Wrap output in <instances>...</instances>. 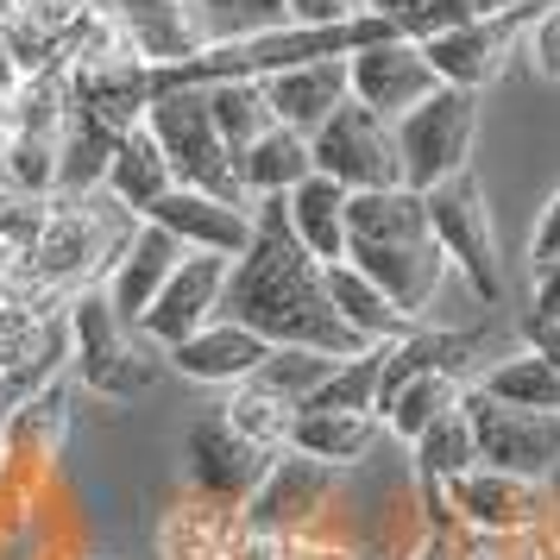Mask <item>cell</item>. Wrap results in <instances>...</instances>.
<instances>
[{
	"label": "cell",
	"mask_w": 560,
	"mask_h": 560,
	"mask_svg": "<svg viewBox=\"0 0 560 560\" xmlns=\"http://www.w3.org/2000/svg\"><path fill=\"white\" fill-rule=\"evenodd\" d=\"M253 208H258V233H253V246L233 258L228 308L221 315L246 322L271 347H308V353H334V359L365 353V340L340 322V308L328 296V265L296 246L283 196L253 202Z\"/></svg>",
	"instance_id": "6da1fadb"
},
{
	"label": "cell",
	"mask_w": 560,
	"mask_h": 560,
	"mask_svg": "<svg viewBox=\"0 0 560 560\" xmlns=\"http://www.w3.org/2000/svg\"><path fill=\"white\" fill-rule=\"evenodd\" d=\"M347 258L416 328L441 308V290H447V271H454L429 228V202L409 183L404 189H365V196L347 202Z\"/></svg>",
	"instance_id": "7a4b0ae2"
},
{
	"label": "cell",
	"mask_w": 560,
	"mask_h": 560,
	"mask_svg": "<svg viewBox=\"0 0 560 560\" xmlns=\"http://www.w3.org/2000/svg\"><path fill=\"white\" fill-rule=\"evenodd\" d=\"M139 233V214L114 202L107 189H89V196H51V221L32 240L26 271L38 290L51 296H77L89 283H102L114 271V258L127 253V240Z\"/></svg>",
	"instance_id": "3957f363"
},
{
	"label": "cell",
	"mask_w": 560,
	"mask_h": 560,
	"mask_svg": "<svg viewBox=\"0 0 560 560\" xmlns=\"http://www.w3.org/2000/svg\"><path fill=\"white\" fill-rule=\"evenodd\" d=\"M70 365H77V378L95 390V397H114V404H127V397H145L158 384V372L171 365L164 347H152L145 334L120 322V308L107 303L102 283H89L70 296Z\"/></svg>",
	"instance_id": "277c9868"
},
{
	"label": "cell",
	"mask_w": 560,
	"mask_h": 560,
	"mask_svg": "<svg viewBox=\"0 0 560 560\" xmlns=\"http://www.w3.org/2000/svg\"><path fill=\"white\" fill-rule=\"evenodd\" d=\"M422 202H429V228H434V240H441L447 265L459 271V283L472 290V303L498 308L504 303V265H498V221H491V208H485L479 177L459 171V177H447L441 189H429Z\"/></svg>",
	"instance_id": "5b68a950"
},
{
	"label": "cell",
	"mask_w": 560,
	"mask_h": 560,
	"mask_svg": "<svg viewBox=\"0 0 560 560\" xmlns=\"http://www.w3.org/2000/svg\"><path fill=\"white\" fill-rule=\"evenodd\" d=\"M472 139H479V95L466 89H434L422 107L397 120V152H404V183L416 196L441 189L447 177L472 171Z\"/></svg>",
	"instance_id": "8992f818"
},
{
	"label": "cell",
	"mask_w": 560,
	"mask_h": 560,
	"mask_svg": "<svg viewBox=\"0 0 560 560\" xmlns=\"http://www.w3.org/2000/svg\"><path fill=\"white\" fill-rule=\"evenodd\" d=\"M152 139L164 145L171 171H177L183 189H214V196H246L240 189V171H233V152L214 114H208V89H164L145 114Z\"/></svg>",
	"instance_id": "52a82bcc"
},
{
	"label": "cell",
	"mask_w": 560,
	"mask_h": 560,
	"mask_svg": "<svg viewBox=\"0 0 560 560\" xmlns=\"http://www.w3.org/2000/svg\"><path fill=\"white\" fill-rule=\"evenodd\" d=\"M271 447H258L253 434H240L228 422V409L214 404L208 416H196V429L183 434V472H189V491L208 498V504H228V510H246L253 491L265 485L271 472Z\"/></svg>",
	"instance_id": "ba28073f"
},
{
	"label": "cell",
	"mask_w": 560,
	"mask_h": 560,
	"mask_svg": "<svg viewBox=\"0 0 560 560\" xmlns=\"http://www.w3.org/2000/svg\"><path fill=\"white\" fill-rule=\"evenodd\" d=\"M315 152V171L334 177L347 196H365V189H404V152H397V127L378 120L372 107L347 102L328 127L308 139Z\"/></svg>",
	"instance_id": "9c48e42d"
},
{
	"label": "cell",
	"mask_w": 560,
	"mask_h": 560,
	"mask_svg": "<svg viewBox=\"0 0 560 560\" xmlns=\"http://www.w3.org/2000/svg\"><path fill=\"white\" fill-rule=\"evenodd\" d=\"M334 491H340V472L334 466H322V459H308V454H278L271 472H265V485L253 491V504L240 510L246 516V535L253 541H296L334 504Z\"/></svg>",
	"instance_id": "30bf717a"
},
{
	"label": "cell",
	"mask_w": 560,
	"mask_h": 560,
	"mask_svg": "<svg viewBox=\"0 0 560 560\" xmlns=\"http://www.w3.org/2000/svg\"><path fill=\"white\" fill-rule=\"evenodd\" d=\"M466 416H472V434H479V466H498V472H523V479H541L560 466V416L555 409H510L491 404L479 384L466 390Z\"/></svg>",
	"instance_id": "8fae6325"
},
{
	"label": "cell",
	"mask_w": 560,
	"mask_h": 560,
	"mask_svg": "<svg viewBox=\"0 0 560 560\" xmlns=\"http://www.w3.org/2000/svg\"><path fill=\"white\" fill-rule=\"evenodd\" d=\"M447 504H454L459 529L466 535H541L548 529V485L523 479V472H498V466H472L447 485Z\"/></svg>",
	"instance_id": "7c38bea8"
},
{
	"label": "cell",
	"mask_w": 560,
	"mask_h": 560,
	"mask_svg": "<svg viewBox=\"0 0 560 560\" xmlns=\"http://www.w3.org/2000/svg\"><path fill=\"white\" fill-rule=\"evenodd\" d=\"M535 7L523 13H498V20H466V26H447L422 38V51H429L434 77L447 82V89H466V95H479L485 82L504 77V63L523 51V32H529Z\"/></svg>",
	"instance_id": "4fadbf2b"
},
{
	"label": "cell",
	"mask_w": 560,
	"mask_h": 560,
	"mask_svg": "<svg viewBox=\"0 0 560 560\" xmlns=\"http://www.w3.org/2000/svg\"><path fill=\"white\" fill-rule=\"evenodd\" d=\"M347 82H353V102L372 107L378 120H404L409 107H422L441 89L434 77L429 51L416 45V38H378V45H365V51L347 57Z\"/></svg>",
	"instance_id": "5bb4252c"
},
{
	"label": "cell",
	"mask_w": 560,
	"mask_h": 560,
	"mask_svg": "<svg viewBox=\"0 0 560 560\" xmlns=\"http://www.w3.org/2000/svg\"><path fill=\"white\" fill-rule=\"evenodd\" d=\"M228 271H233V258H221V253H183L171 283H164L158 303L145 308L139 334L171 353V347H183L196 328L221 322V308H228Z\"/></svg>",
	"instance_id": "9a60e30c"
},
{
	"label": "cell",
	"mask_w": 560,
	"mask_h": 560,
	"mask_svg": "<svg viewBox=\"0 0 560 560\" xmlns=\"http://www.w3.org/2000/svg\"><path fill=\"white\" fill-rule=\"evenodd\" d=\"M145 221H158L183 253L240 258L246 246H253V233H258V208L246 202V196H214V189H183V183H177V189H171Z\"/></svg>",
	"instance_id": "2e32d148"
},
{
	"label": "cell",
	"mask_w": 560,
	"mask_h": 560,
	"mask_svg": "<svg viewBox=\"0 0 560 560\" xmlns=\"http://www.w3.org/2000/svg\"><path fill=\"white\" fill-rule=\"evenodd\" d=\"M152 102H158V63H145L139 51L70 70V107H82L89 120H102L114 132L145 127Z\"/></svg>",
	"instance_id": "e0dca14e"
},
{
	"label": "cell",
	"mask_w": 560,
	"mask_h": 560,
	"mask_svg": "<svg viewBox=\"0 0 560 560\" xmlns=\"http://www.w3.org/2000/svg\"><path fill=\"white\" fill-rule=\"evenodd\" d=\"M102 7L120 20V32H127L132 51L145 57V63H158V70L189 63L196 51L214 45L196 0H102Z\"/></svg>",
	"instance_id": "ac0fdd59"
},
{
	"label": "cell",
	"mask_w": 560,
	"mask_h": 560,
	"mask_svg": "<svg viewBox=\"0 0 560 560\" xmlns=\"http://www.w3.org/2000/svg\"><path fill=\"white\" fill-rule=\"evenodd\" d=\"M278 353L265 334H253L246 322H233V315H221V322H208V328H196L183 347H171V372H183V378L196 384H221V390H240L246 378H258V365Z\"/></svg>",
	"instance_id": "d6986e66"
},
{
	"label": "cell",
	"mask_w": 560,
	"mask_h": 560,
	"mask_svg": "<svg viewBox=\"0 0 560 560\" xmlns=\"http://www.w3.org/2000/svg\"><path fill=\"white\" fill-rule=\"evenodd\" d=\"M258 89H265V102H271V114H278V127L303 132V139H315V132L328 127L340 107L353 102V82H347V57L278 70V77H265Z\"/></svg>",
	"instance_id": "ffe728a7"
},
{
	"label": "cell",
	"mask_w": 560,
	"mask_h": 560,
	"mask_svg": "<svg viewBox=\"0 0 560 560\" xmlns=\"http://www.w3.org/2000/svg\"><path fill=\"white\" fill-rule=\"evenodd\" d=\"M183 265V246L171 240V233L158 228V221H139V233L127 240V253L114 258V271L102 278L107 303L120 308V322H145V308L158 303V290L171 283V271Z\"/></svg>",
	"instance_id": "44dd1931"
},
{
	"label": "cell",
	"mask_w": 560,
	"mask_h": 560,
	"mask_svg": "<svg viewBox=\"0 0 560 560\" xmlns=\"http://www.w3.org/2000/svg\"><path fill=\"white\" fill-rule=\"evenodd\" d=\"M384 434L390 429H384V416H372V409H315V404H303L296 422H290V454H308V459H322V466H334V472H347V466L378 454Z\"/></svg>",
	"instance_id": "7402d4cb"
},
{
	"label": "cell",
	"mask_w": 560,
	"mask_h": 560,
	"mask_svg": "<svg viewBox=\"0 0 560 560\" xmlns=\"http://www.w3.org/2000/svg\"><path fill=\"white\" fill-rule=\"evenodd\" d=\"M102 189L114 196V202L127 208V214H152L171 189H177V171H171V158H164V145L152 139V127H132L120 145H114V164H107Z\"/></svg>",
	"instance_id": "603a6c76"
},
{
	"label": "cell",
	"mask_w": 560,
	"mask_h": 560,
	"mask_svg": "<svg viewBox=\"0 0 560 560\" xmlns=\"http://www.w3.org/2000/svg\"><path fill=\"white\" fill-rule=\"evenodd\" d=\"M347 189L334 177H303L290 196H283V214H290V233H296V246L308 258H322V265H340L347 258Z\"/></svg>",
	"instance_id": "cb8c5ba5"
},
{
	"label": "cell",
	"mask_w": 560,
	"mask_h": 560,
	"mask_svg": "<svg viewBox=\"0 0 560 560\" xmlns=\"http://www.w3.org/2000/svg\"><path fill=\"white\" fill-rule=\"evenodd\" d=\"M63 429H70V390L63 384H45L0 416V454L20 459V466H51L57 447H63Z\"/></svg>",
	"instance_id": "d4e9b609"
},
{
	"label": "cell",
	"mask_w": 560,
	"mask_h": 560,
	"mask_svg": "<svg viewBox=\"0 0 560 560\" xmlns=\"http://www.w3.org/2000/svg\"><path fill=\"white\" fill-rule=\"evenodd\" d=\"M240 548H253L246 516L228 504H177L164 516V560H240Z\"/></svg>",
	"instance_id": "484cf974"
},
{
	"label": "cell",
	"mask_w": 560,
	"mask_h": 560,
	"mask_svg": "<svg viewBox=\"0 0 560 560\" xmlns=\"http://www.w3.org/2000/svg\"><path fill=\"white\" fill-rule=\"evenodd\" d=\"M233 171H240L246 202H271V196H290L303 177H315V152H308L303 132L271 127L258 145H246V152L233 158Z\"/></svg>",
	"instance_id": "4316f807"
},
{
	"label": "cell",
	"mask_w": 560,
	"mask_h": 560,
	"mask_svg": "<svg viewBox=\"0 0 560 560\" xmlns=\"http://www.w3.org/2000/svg\"><path fill=\"white\" fill-rule=\"evenodd\" d=\"M328 296H334V308H340V322H347L365 347H390V340H404V334L416 328V322H404V308H397L378 283L359 271L353 258L328 265Z\"/></svg>",
	"instance_id": "83f0119b"
},
{
	"label": "cell",
	"mask_w": 560,
	"mask_h": 560,
	"mask_svg": "<svg viewBox=\"0 0 560 560\" xmlns=\"http://www.w3.org/2000/svg\"><path fill=\"white\" fill-rule=\"evenodd\" d=\"M466 390H472V384L459 378V372H422V378H409L397 397H384L378 416L397 441H422L441 416H454V409L466 404Z\"/></svg>",
	"instance_id": "f1b7e54d"
},
{
	"label": "cell",
	"mask_w": 560,
	"mask_h": 560,
	"mask_svg": "<svg viewBox=\"0 0 560 560\" xmlns=\"http://www.w3.org/2000/svg\"><path fill=\"white\" fill-rule=\"evenodd\" d=\"M479 390L491 404H510V409H555L560 416V372L548 353L535 347H516L510 359H498L491 372L479 378Z\"/></svg>",
	"instance_id": "f546056e"
},
{
	"label": "cell",
	"mask_w": 560,
	"mask_h": 560,
	"mask_svg": "<svg viewBox=\"0 0 560 560\" xmlns=\"http://www.w3.org/2000/svg\"><path fill=\"white\" fill-rule=\"evenodd\" d=\"M202 89H208V114H214V127H221L233 158L278 127V114H271V102H265L258 82H202Z\"/></svg>",
	"instance_id": "4dcf8cb0"
},
{
	"label": "cell",
	"mask_w": 560,
	"mask_h": 560,
	"mask_svg": "<svg viewBox=\"0 0 560 560\" xmlns=\"http://www.w3.org/2000/svg\"><path fill=\"white\" fill-rule=\"evenodd\" d=\"M409 454H416V479H441L454 485L459 472H472L479 466V434H472V416H466V404L454 409V416H441L422 441H409Z\"/></svg>",
	"instance_id": "1f68e13d"
},
{
	"label": "cell",
	"mask_w": 560,
	"mask_h": 560,
	"mask_svg": "<svg viewBox=\"0 0 560 560\" xmlns=\"http://www.w3.org/2000/svg\"><path fill=\"white\" fill-rule=\"evenodd\" d=\"M228 422L240 434H253L258 447H271V454H290V422H296V404H283L278 390H265V384H240L228 390Z\"/></svg>",
	"instance_id": "d6a6232c"
},
{
	"label": "cell",
	"mask_w": 560,
	"mask_h": 560,
	"mask_svg": "<svg viewBox=\"0 0 560 560\" xmlns=\"http://www.w3.org/2000/svg\"><path fill=\"white\" fill-rule=\"evenodd\" d=\"M340 365L334 353H308V347H278V353L258 365V378H246V384H265V390H278L283 404H296L303 409L322 384H328V372Z\"/></svg>",
	"instance_id": "836d02e7"
},
{
	"label": "cell",
	"mask_w": 560,
	"mask_h": 560,
	"mask_svg": "<svg viewBox=\"0 0 560 560\" xmlns=\"http://www.w3.org/2000/svg\"><path fill=\"white\" fill-rule=\"evenodd\" d=\"M378 378H384V347H365V353L340 359L308 404L315 409H372L378 416Z\"/></svg>",
	"instance_id": "e575fe53"
},
{
	"label": "cell",
	"mask_w": 560,
	"mask_h": 560,
	"mask_svg": "<svg viewBox=\"0 0 560 560\" xmlns=\"http://www.w3.org/2000/svg\"><path fill=\"white\" fill-rule=\"evenodd\" d=\"M208 20V38H246V32H271L290 26L283 0H196Z\"/></svg>",
	"instance_id": "d590c367"
},
{
	"label": "cell",
	"mask_w": 560,
	"mask_h": 560,
	"mask_svg": "<svg viewBox=\"0 0 560 560\" xmlns=\"http://www.w3.org/2000/svg\"><path fill=\"white\" fill-rule=\"evenodd\" d=\"M523 57L535 63V77L541 82H560V0L535 7L529 32H523Z\"/></svg>",
	"instance_id": "8d00e7d4"
},
{
	"label": "cell",
	"mask_w": 560,
	"mask_h": 560,
	"mask_svg": "<svg viewBox=\"0 0 560 560\" xmlns=\"http://www.w3.org/2000/svg\"><path fill=\"white\" fill-rule=\"evenodd\" d=\"M20 296H45V290L32 283V271H26V253L0 240V308H7V303H20Z\"/></svg>",
	"instance_id": "74e56055"
},
{
	"label": "cell",
	"mask_w": 560,
	"mask_h": 560,
	"mask_svg": "<svg viewBox=\"0 0 560 560\" xmlns=\"http://www.w3.org/2000/svg\"><path fill=\"white\" fill-rule=\"evenodd\" d=\"M548 258H560V189L535 214V233H529V265H548Z\"/></svg>",
	"instance_id": "f35d334b"
},
{
	"label": "cell",
	"mask_w": 560,
	"mask_h": 560,
	"mask_svg": "<svg viewBox=\"0 0 560 560\" xmlns=\"http://www.w3.org/2000/svg\"><path fill=\"white\" fill-rule=\"evenodd\" d=\"M529 315H541V322H560V258L535 265V296H529Z\"/></svg>",
	"instance_id": "ab89813d"
},
{
	"label": "cell",
	"mask_w": 560,
	"mask_h": 560,
	"mask_svg": "<svg viewBox=\"0 0 560 560\" xmlns=\"http://www.w3.org/2000/svg\"><path fill=\"white\" fill-rule=\"evenodd\" d=\"M283 7H290L296 26H334V20L359 13V0H283Z\"/></svg>",
	"instance_id": "60d3db41"
},
{
	"label": "cell",
	"mask_w": 560,
	"mask_h": 560,
	"mask_svg": "<svg viewBox=\"0 0 560 560\" xmlns=\"http://www.w3.org/2000/svg\"><path fill=\"white\" fill-rule=\"evenodd\" d=\"M429 7H434V0H359V13H378L384 26H397L404 38H409V26H416Z\"/></svg>",
	"instance_id": "b9f144b4"
},
{
	"label": "cell",
	"mask_w": 560,
	"mask_h": 560,
	"mask_svg": "<svg viewBox=\"0 0 560 560\" xmlns=\"http://www.w3.org/2000/svg\"><path fill=\"white\" fill-rule=\"evenodd\" d=\"M523 347H535V353H548V359H555V372H560V322L523 315Z\"/></svg>",
	"instance_id": "7bdbcfd3"
},
{
	"label": "cell",
	"mask_w": 560,
	"mask_h": 560,
	"mask_svg": "<svg viewBox=\"0 0 560 560\" xmlns=\"http://www.w3.org/2000/svg\"><path fill=\"white\" fill-rule=\"evenodd\" d=\"M459 555H466V535H434V529L409 548V560H459Z\"/></svg>",
	"instance_id": "ee69618b"
},
{
	"label": "cell",
	"mask_w": 560,
	"mask_h": 560,
	"mask_svg": "<svg viewBox=\"0 0 560 560\" xmlns=\"http://www.w3.org/2000/svg\"><path fill=\"white\" fill-rule=\"evenodd\" d=\"M20 89H26V63H20V57H13V45H7V38H0V95H7V102H13V95H20Z\"/></svg>",
	"instance_id": "f6af8a7d"
},
{
	"label": "cell",
	"mask_w": 560,
	"mask_h": 560,
	"mask_svg": "<svg viewBox=\"0 0 560 560\" xmlns=\"http://www.w3.org/2000/svg\"><path fill=\"white\" fill-rule=\"evenodd\" d=\"M548 535H555V548H560V466L548 472Z\"/></svg>",
	"instance_id": "bcb514c9"
},
{
	"label": "cell",
	"mask_w": 560,
	"mask_h": 560,
	"mask_svg": "<svg viewBox=\"0 0 560 560\" xmlns=\"http://www.w3.org/2000/svg\"><path fill=\"white\" fill-rule=\"evenodd\" d=\"M7 132H13V102L0 95V152H7Z\"/></svg>",
	"instance_id": "7dc6e473"
},
{
	"label": "cell",
	"mask_w": 560,
	"mask_h": 560,
	"mask_svg": "<svg viewBox=\"0 0 560 560\" xmlns=\"http://www.w3.org/2000/svg\"><path fill=\"white\" fill-rule=\"evenodd\" d=\"M13 13H20V0H0V26H7V20H13Z\"/></svg>",
	"instance_id": "c3c4849f"
}]
</instances>
